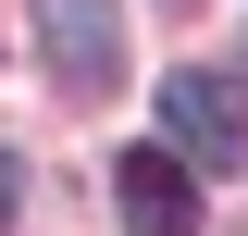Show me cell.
Here are the masks:
<instances>
[{"mask_svg":"<svg viewBox=\"0 0 248 236\" xmlns=\"http://www.w3.org/2000/svg\"><path fill=\"white\" fill-rule=\"evenodd\" d=\"M236 50H248V37H236Z\"/></svg>","mask_w":248,"mask_h":236,"instance_id":"5b68a950","label":"cell"},{"mask_svg":"<svg viewBox=\"0 0 248 236\" xmlns=\"http://www.w3.org/2000/svg\"><path fill=\"white\" fill-rule=\"evenodd\" d=\"M112 199L137 236H199V174H186L174 149H124L112 162Z\"/></svg>","mask_w":248,"mask_h":236,"instance_id":"3957f363","label":"cell"},{"mask_svg":"<svg viewBox=\"0 0 248 236\" xmlns=\"http://www.w3.org/2000/svg\"><path fill=\"white\" fill-rule=\"evenodd\" d=\"M161 149H174L186 174H223L248 149V100L223 87V75H174V87H161Z\"/></svg>","mask_w":248,"mask_h":236,"instance_id":"7a4b0ae2","label":"cell"},{"mask_svg":"<svg viewBox=\"0 0 248 236\" xmlns=\"http://www.w3.org/2000/svg\"><path fill=\"white\" fill-rule=\"evenodd\" d=\"M37 50L62 100H99L124 75V0H37Z\"/></svg>","mask_w":248,"mask_h":236,"instance_id":"6da1fadb","label":"cell"},{"mask_svg":"<svg viewBox=\"0 0 248 236\" xmlns=\"http://www.w3.org/2000/svg\"><path fill=\"white\" fill-rule=\"evenodd\" d=\"M0 224H13V149H0Z\"/></svg>","mask_w":248,"mask_h":236,"instance_id":"277c9868","label":"cell"}]
</instances>
